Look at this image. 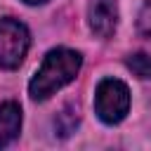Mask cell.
Segmentation results:
<instances>
[{
    "mask_svg": "<svg viewBox=\"0 0 151 151\" xmlns=\"http://www.w3.org/2000/svg\"><path fill=\"white\" fill-rule=\"evenodd\" d=\"M87 24L94 35L111 38L118 28V0H90Z\"/></svg>",
    "mask_w": 151,
    "mask_h": 151,
    "instance_id": "obj_4",
    "label": "cell"
},
{
    "mask_svg": "<svg viewBox=\"0 0 151 151\" xmlns=\"http://www.w3.org/2000/svg\"><path fill=\"white\" fill-rule=\"evenodd\" d=\"M78 123H80V111H78V106H76V104H66V106L59 111V116L54 118V130H57L59 137H68L71 132H76Z\"/></svg>",
    "mask_w": 151,
    "mask_h": 151,
    "instance_id": "obj_6",
    "label": "cell"
},
{
    "mask_svg": "<svg viewBox=\"0 0 151 151\" xmlns=\"http://www.w3.org/2000/svg\"><path fill=\"white\" fill-rule=\"evenodd\" d=\"M137 28L142 35H151V0H146L137 17Z\"/></svg>",
    "mask_w": 151,
    "mask_h": 151,
    "instance_id": "obj_8",
    "label": "cell"
},
{
    "mask_svg": "<svg viewBox=\"0 0 151 151\" xmlns=\"http://www.w3.org/2000/svg\"><path fill=\"white\" fill-rule=\"evenodd\" d=\"M130 111V90L118 78H104L94 90V113L101 123L116 125Z\"/></svg>",
    "mask_w": 151,
    "mask_h": 151,
    "instance_id": "obj_2",
    "label": "cell"
},
{
    "mask_svg": "<svg viewBox=\"0 0 151 151\" xmlns=\"http://www.w3.org/2000/svg\"><path fill=\"white\" fill-rule=\"evenodd\" d=\"M31 45L28 28L17 19H0V68H17Z\"/></svg>",
    "mask_w": 151,
    "mask_h": 151,
    "instance_id": "obj_3",
    "label": "cell"
},
{
    "mask_svg": "<svg viewBox=\"0 0 151 151\" xmlns=\"http://www.w3.org/2000/svg\"><path fill=\"white\" fill-rule=\"evenodd\" d=\"M83 66V57L76 50L68 47H57L50 50L47 57L42 59L40 68L35 71V76L28 83V94L35 101H45L50 99L57 90H61L64 85H68L71 80H76L78 71Z\"/></svg>",
    "mask_w": 151,
    "mask_h": 151,
    "instance_id": "obj_1",
    "label": "cell"
},
{
    "mask_svg": "<svg viewBox=\"0 0 151 151\" xmlns=\"http://www.w3.org/2000/svg\"><path fill=\"white\" fill-rule=\"evenodd\" d=\"M21 130V106L17 101L0 104V149L19 137Z\"/></svg>",
    "mask_w": 151,
    "mask_h": 151,
    "instance_id": "obj_5",
    "label": "cell"
},
{
    "mask_svg": "<svg viewBox=\"0 0 151 151\" xmlns=\"http://www.w3.org/2000/svg\"><path fill=\"white\" fill-rule=\"evenodd\" d=\"M26 5H42V2H47V0H24Z\"/></svg>",
    "mask_w": 151,
    "mask_h": 151,
    "instance_id": "obj_9",
    "label": "cell"
},
{
    "mask_svg": "<svg viewBox=\"0 0 151 151\" xmlns=\"http://www.w3.org/2000/svg\"><path fill=\"white\" fill-rule=\"evenodd\" d=\"M125 66L142 80H151V54L146 52H134L125 59Z\"/></svg>",
    "mask_w": 151,
    "mask_h": 151,
    "instance_id": "obj_7",
    "label": "cell"
}]
</instances>
